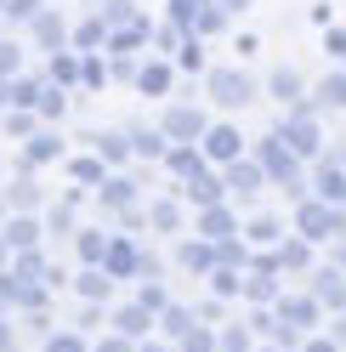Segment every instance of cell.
Here are the masks:
<instances>
[{"label":"cell","instance_id":"obj_5","mask_svg":"<svg viewBox=\"0 0 346 352\" xmlns=\"http://www.w3.org/2000/svg\"><path fill=\"white\" fill-rule=\"evenodd\" d=\"M80 290H85V296H108V278L91 273V278H80Z\"/></svg>","mask_w":346,"mask_h":352},{"label":"cell","instance_id":"obj_6","mask_svg":"<svg viewBox=\"0 0 346 352\" xmlns=\"http://www.w3.org/2000/svg\"><path fill=\"white\" fill-rule=\"evenodd\" d=\"M46 352H80V341H74V336H57V341H51Z\"/></svg>","mask_w":346,"mask_h":352},{"label":"cell","instance_id":"obj_8","mask_svg":"<svg viewBox=\"0 0 346 352\" xmlns=\"http://www.w3.org/2000/svg\"><path fill=\"white\" fill-rule=\"evenodd\" d=\"M0 91H6V85H0ZM0 102H6V97H0Z\"/></svg>","mask_w":346,"mask_h":352},{"label":"cell","instance_id":"obj_7","mask_svg":"<svg viewBox=\"0 0 346 352\" xmlns=\"http://www.w3.org/2000/svg\"><path fill=\"white\" fill-rule=\"evenodd\" d=\"M102 352H125V346H119V341H108V346H102Z\"/></svg>","mask_w":346,"mask_h":352},{"label":"cell","instance_id":"obj_4","mask_svg":"<svg viewBox=\"0 0 346 352\" xmlns=\"http://www.w3.org/2000/svg\"><path fill=\"white\" fill-rule=\"evenodd\" d=\"M12 205H34V182H17L12 188Z\"/></svg>","mask_w":346,"mask_h":352},{"label":"cell","instance_id":"obj_2","mask_svg":"<svg viewBox=\"0 0 346 352\" xmlns=\"http://www.w3.org/2000/svg\"><path fill=\"white\" fill-rule=\"evenodd\" d=\"M6 239H12V245H34V222H29V216H17Z\"/></svg>","mask_w":346,"mask_h":352},{"label":"cell","instance_id":"obj_3","mask_svg":"<svg viewBox=\"0 0 346 352\" xmlns=\"http://www.w3.org/2000/svg\"><path fill=\"white\" fill-rule=\"evenodd\" d=\"M17 69V46H6V40H0V74H12Z\"/></svg>","mask_w":346,"mask_h":352},{"label":"cell","instance_id":"obj_1","mask_svg":"<svg viewBox=\"0 0 346 352\" xmlns=\"http://www.w3.org/2000/svg\"><path fill=\"white\" fill-rule=\"evenodd\" d=\"M216 97H222V102H244V80L222 74V80H216Z\"/></svg>","mask_w":346,"mask_h":352}]
</instances>
